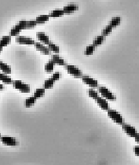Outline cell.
Instances as JSON below:
<instances>
[{"label": "cell", "instance_id": "cell-1", "mask_svg": "<svg viewBox=\"0 0 139 165\" xmlns=\"http://www.w3.org/2000/svg\"><path fill=\"white\" fill-rule=\"evenodd\" d=\"M64 70L67 71L68 74L75 79H81L83 76V71L79 69L78 66L67 64L64 66Z\"/></svg>", "mask_w": 139, "mask_h": 165}, {"label": "cell", "instance_id": "cell-2", "mask_svg": "<svg viewBox=\"0 0 139 165\" xmlns=\"http://www.w3.org/2000/svg\"><path fill=\"white\" fill-rule=\"evenodd\" d=\"M107 114L108 117L117 124L122 125L125 123L124 118L116 110L109 109L107 111Z\"/></svg>", "mask_w": 139, "mask_h": 165}, {"label": "cell", "instance_id": "cell-3", "mask_svg": "<svg viewBox=\"0 0 139 165\" xmlns=\"http://www.w3.org/2000/svg\"><path fill=\"white\" fill-rule=\"evenodd\" d=\"M97 90L101 94L102 97L105 98L106 100L110 101H115L116 100V96L106 87L99 86L97 88Z\"/></svg>", "mask_w": 139, "mask_h": 165}, {"label": "cell", "instance_id": "cell-4", "mask_svg": "<svg viewBox=\"0 0 139 165\" xmlns=\"http://www.w3.org/2000/svg\"><path fill=\"white\" fill-rule=\"evenodd\" d=\"M13 87L19 90L20 92L27 93L30 92L31 88L29 84L24 83L21 80H14L13 84Z\"/></svg>", "mask_w": 139, "mask_h": 165}, {"label": "cell", "instance_id": "cell-5", "mask_svg": "<svg viewBox=\"0 0 139 165\" xmlns=\"http://www.w3.org/2000/svg\"><path fill=\"white\" fill-rule=\"evenodd\" d=\"M81 79L85 84L88 85L90 88L97 89L100 86L97 80H95L88 74H83Z\"/></svg>", "mask_w": 139, "mask_h": 165}, {"label": "cell", "instance_id": "cell-6", "mask_svg": "<svg viewBox=\"0 0 139 165\" xmlns=\"http://www.w3.org/2000/svg\"><path fill=\"white\" fill-rule=\"evenodd\" d=\"M0 139L3 145L5 146H17L19 145V141L14 137H10L9 136H1Z\"/></svg>", "mask_w": 139, "mask_h": 165}, {"label": "cell", "instance_id": "cell-7", "mask_svg": "<svg viewBox=\"0 0 139 165\" xmlns=\"http://www.w3.org/2000/svg\"><path fill=\"white\" fill-rule=\"evenodd\" d=\"M122 130L129 137L135 138L139 135V132L136 130L135 128L132 127L131 125L125 123L122 125Z\"/></svg>", "mask_w": 139, "mask_h": 165}, {"label": "cell", "instance_id": "cell-8", "mask_svg": "<svg viewBox=\"0 0 139 165\" xmlns=\"http://www.w3.org/2000/svg\"><path fill=\"white\" fill-rule=\"evenodd\" d=\"M16 42L19 44H27L28 46H31L35 44V41L32 38L19 36L16 38Z\"/></svg>", "mask_w": 139, "mask_h": 165}, {"label": "cell", "instance_id": "cell-9", "mask_svg": "<svg viewBox=\"0 0 139 165\" xmlns=\"http://www.w3.org/2000/svg\"><path fill=\"white\" fill-rule=\"evenodd\" d=\"M95 103L97 104V105L102 109V110L108 111L110 109V105L108 103V101L106 100V99L103 98L102 97H99L94 99Z\"/></svg>", "mask_w": 139, "mask_h": 165}, {"label": "cell", "instance_id": "cell-10", "mask_svg": "<svg viewBox=\"0 0 139 165\" xmlns=\"http://www.w3.org/2000/svg\"><path fill=\"white\" fill-rule=\"evenodd\" d=\"M79 6L78 4L73 3H71L67 4L66 6L64 7L63 11L64 15H71L75 12L78 11Z\"/></svg>", "mask_w": 139, "mask_h": 165}, {"label": "cell", "instance_id": "cell-11", "mask_svg": "<svg viewBox=\"0 0 139 165\" xmlns=\"http://www.w3.org/2000/svg\"><path fill=\"white\" fill-rule=\"evenodd\" d=\"M50 60L57 65L65 66V65L68 64L67 61L65 60L63 57H60L59 55H58V54L52 55Z\"/></svg>", "mask_w": 139, "mask_h": 165}, {"label": "cell", "instance_id": "cell-12", "mask_svg": "<svg viewBox=\"0 0 139 165\" xmlns=\"http://www.w3.org/2000/svg\"><path fill=\"white\" fill-rule=\"evenodd\" d=\"M36 38L43 44L48 45L52 41L49 36L44 32H37L36 33Z\"/></svg>", "mask_w": 139, "mask_h": 165}, {"label": "cell", "instance_id": "cell-13", "mask_svg": "<svg viewBox=\"0 0 139 165\" xmlns=\"http://www.w3.org/2000/svg\"><path fill=\"white\" fill-rule=\"evenodd\" d=\"M106 41V36H104L103 35H99L95 37L93 40V44L94 46L96 47H99L100 45L103 44Z\"/></svg>", "mask_w": 139, "mask_h": 165}, {"label": "cell", "instance_id": "cell-14", "mask_svg": "<svg viewBox=\"0 0 139 165\" xmlns=\"http://www.w3.org/2000/svg\"><path fill=\"white\" fill-rule=\"evenodd\" d=\"M0 70L3 72V73L9 74L11 73V66L4 63L2 60H0Z\"/></svg>", "mask_w": 139, "mask_h": 165}, {"label": "cell", "instance_id": "cell-15", "mask_svg": "<svg viewBox=\"0 0 139 165\" xmlns=\"http://www.w3.org/2000/svg\"><path fill=\"white\" fill-rule=\"evenodd\" d=\"M45 94V89L43 88H37L35 90L32 96L35 98L37 100L43 97Z\"/></svg>", "mask_w": 139, "mask_h": 165}, {"label": "cell", "instance_id": "cell-16", "mask_svg": "<svg viewBox=\"0 0 139 165\" xmlns=\"http://www.w3.org/2000/svg\"><path fill=\"white\" fill-rule=\"evenodd\" d=\"M56 65L53 62L49 60L45 65V71L47 74H51L55 69Z\"/></svg>", "mask_w": 139, "mask_h": 165}, {"label": "cell", "instance_id": "cell-17", "mask_svg": "<svg viewBox=\"0 0 139 165\" xmlns=\"http://www.w3.org/2000/svg\"><path fill=\"white\" fill-rule=\"evenodd\" d=\"M48 15L50 17H61L64 15V11L61 9H56L50 11Z\"/></svg>", "mask_w": 139, "mask_h": 165}, {"label": "cell", "instance_id": "cell-18", "mask_svg": "<svg viewBox=\"0 0 139 165\" xmlns=\"http://www.w3.org/2000/svg\"><path fill=\"white\" fill-rule=\"evenodd\" d=\"M36 101L37 99L33 96L27 98L24 100V106L27 108H30L35 105L36 103Z\"/></svg>", "mask_w": 139, "mask_h": 165}, {"label": "cell", "instance_id": "cell-19", "mask_svg": "<svg viewBox=\"0 0 139 165\" xmlns=\"http://www.w3.org/2000/svg\"><path fill=\"white\" fill-rule=\"evenodd\" d=\"M55 81L53 80L52 78L46 79L44 82V84H43V88L45 89H52L55 84Z\"/></svg>", "mask_w": 139, "mask_h": 165}, {"label": "cell", "instance_id": "cell-20", "mask_svg": "<svg viewBox=\"0 0 139 165\" xmlns=\"http://www.w3.org/2000/svg\"><path fill=\"white\" fill-rule=\"evenodd\" d=\"M49 17V15H41L36 17L35 20L37 25H42L45 24L46 22L48 21Z\"/></svg>", "mask_w": 139, "mask_h": 165}, {"label": "cell", "instance_id": "cell-21", "mask_svg": "<svg viewBox=\"0 0 139 165\" xmlns=\"http://www.w3.org/2000/svg\"><path fill=\"white\" fill-rule=\"evenodd\" d=\"M22 30L16 24V25L12 28L9 32V36H19L20 32Z\"/></svg>", "mask_w": 139, "mask_h": 165}, {"label": "cell", "instance_id": "cell-22", "mask_svg": "<svg viewBox=\"0 0 139 165\" xmlns=\"http://www.w3.org/2000/svg\"><path fill=\"white\" fill-rule=\"evenodd\" d=\"M121 23V17H112L111 20L108 22V25L112 28H116L117 26L120 25Z\"/></svg>", "mask_w": 139, "mask_h": 165}, {"label": "cell", "instance_id": "cell-23", "mask_svg": "<svg viewBox=\"0 0 139 165\" xmlns=\"http://www.w3.org/2000/svg\"><path fill=\"white\" fill-rule=\"evenodd\" d=\"M11 36H4L0 40V46L3 47H6L8 44H11Z\"/></svg>", "mask_w": 139, "mask_h": 165}, {"label": "cell", "instance_id": "cell-24", "mask_svg": "<svg viewBox=\"0 0 139 165\" xmlns=\"http://www.w3.org/2000/svg\"><path fill=\"white\" fill-rule=\"evenodd\" d=\"M47 47H48L51 52L56 54H58L60 52L59 47L56 44H55V43H53L52 41L47 45Z\"/></svg>", "mask_w": 139, "mask_h": 165}, {"label": "cell", "instance_id": "cell-25", "mask_svg": "<svg viewBox=\"0 0 139 165\" xmlns=\"http://www.w3.org/2000/svg\"><path fill=\"white\" fill-rule=\"evenodd\" d=\"M87 93L89 97L91 98L94 100L99 97V91H96L94 88H89L88 89Z\"/></svg>", "mask_w": 139, "mask_h": 165}, {"label": "cell", "instance_id": "cell-26", "mask_svg": "<svg viewBox=\"0 0 139 165\" xmlns=\"http://www.w3.org/2000/svg\"><path fill=\"white\" fill-rule=\"evenodd\" d=\"M95 47L93 44H90L86 47L84 51V55L86 56L92 55L95 51Z\"/></svg>", "mask_w": 139, "mask_h": 165}, {"label": "cell", "instance_id": "cell-27", "mask_svg": "<svg viewBox=\"0 0 139 165\" xmlns=\"http://www.w3.org/2000/svg\"><path fill=\"white\" fill-rule=\"evenodd\" d=\"M63 73H60L59 71H56L55 73L52 74L51 78H52L53 80H55L56 81L59 80L60 79L63 78Z\"/></svg>", "mask_w": 139, "mask_h": 165}, {"label": "cell", "instance_id": "cell-28", "mask_svg": "<svg viewBox=\"0 0 139 165\" xmlns=\"http://www.w3.org/2000/svg\"><path fill=\"white\" fill-rule=\"evenodd\" d=\"M112 28L110 25H106L102 31V35H103L104 36H107L112 33Z\"/></svg>", "mask_w": 139, "mask_h": 165}, {"label": "cell", "instance_id": "cell-29", "mask_svg": "<svg viewBox=\"0 0 139 165\" xmlns=\"http://www.w3.org/2000/svg\"><path fill=\"white\" fill-rule=\"evenodd\" d=\"M37 25L36 20H27V30H31L35 28Z\"/></svg>", "mask_w": 139, "mask_h": 165}, {"label": "cell", "instance_id": "cell-30", "mask_svg": "<svg viewBox=\"0 0 139 165\" xmlns=\"http://www.w3.org/2000/svg\"><path fill=\"white\" fill-rule=\"evenodd\" d=\"M40 52V54L43 55H51V52L50 51L48 47L45 46L41 49Z\"/></svg>", "mask_w": 139, "mask_h": 165}, {"label": "cell", "instance_id": "cell-31", "mask_svg": "<svg viewBox=\"0 0 139 165\" xmlns=\"http://www.w3.org/2000/svg\"><path fill=\"white\" fill-rule=\"evenodd\" d=\"M14 81V80H13L12 78L8 76H6L2 80V82H3L4 84H13Z\"/></svg>", "mask_w": 139, "mask_h": 165}, {"label": "cell", "instance_id": "cell-32", "mask_svg": "<svg viewBox=\"0 0 139 165\" xmlns=\"http://www.w3.org/2000/svg\"><path fill=\"white\" fill-rule=\"evenodd\" d=\"M35 47L37 51H40L41 49L44 47V44H43L41 43H39V42H35V44H34Z\"/></svg>", "mask_w": 139, "mask_h": 165}, {"label": "cell", "instance_id": "cell-33", "mask_svg": "<svg viewBox=\"0 0 139 165\" xmlns=\"http://www.w3.org/2000/svg\"><path fill=\"white\" fill-rule=\"evenodd\" d=\"M7 74H5V73H0V80H2L5 78Z\"/></svg>", "mask_w": 139, "mask_h": 165}, {"label": "cell", "instance_id": "cell-34", "mask_svg": "<svg viewBox=\"0 0 139 165\" xmlns=\"http://www.w3.org/2000/svg\"><path fill=\"white\" fill-rule=\"evenodd\" d=\"M5 89V87L4 84H0V91H3Z\"/></svg>", "mask_w": 139, "mask_h": 165}, {"label": "cell", "instance_id": "cell-35", "mask_svg": "<svg viewBox=\"0 0 139 165\" xmlns=\"http://www.w3.org/2000/svg\"><path fill=\"white\" fill-rule=\"evenodd\" d=\"M135 141L139 143V135L137 136V137H135Z\"/></svg>", "mask_w": 139, "mask_h": 165}, {"label": "cell", "instance_id": "cell-36", "mask_svg": "<svg viewBox=\"0 0 139 165\" xmlns=\"http://www.w3.org/2000/svg\"><path fill=\"white\" fill-rule=\"evenodd\" d=\"M3 47L0 46V54H1V52L3 50Z\"/></svg>", "mask_w": 139, "mask_h": 165}, {"label": "cell", "instance_id": "cell-37", "mask_svg": "<svg viewBox=\"0 0 139 165\" xmlns=\"http://www.w3.org/2000/svg\"><path fill=\"white\" fill-rule=\"evenodd\" d=\"M1 137V133H0V138Z\"/></svg>", "mask_w": 139, "mask_h": 165}, {"label": "cell", "instance_id": "cell-38", "mask_svg": "<svg viewBox=\"0 0 139 165\" xmlns=\"http://www.w3.org/2000/svg\"><path fill=\"white\" fill-rule=\"evenodd\" d=\"M138 157H139V155H138Z\"/></svg>", "mask_w": 139, "mask_h": 165}]
</instances>
